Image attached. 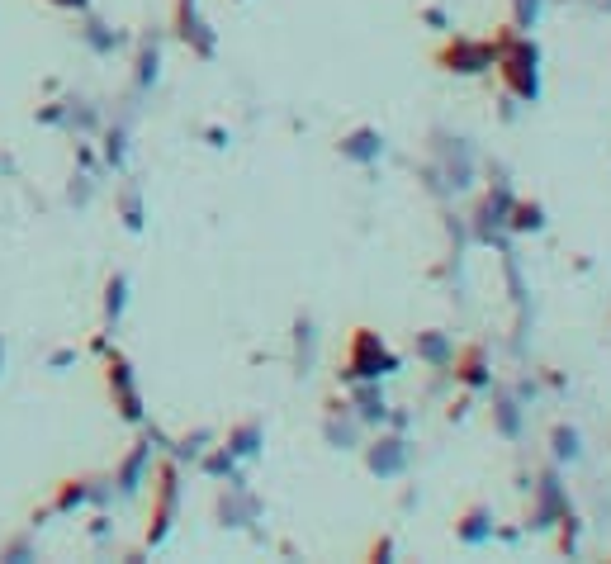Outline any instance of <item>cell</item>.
<instances>
[{
  "label": "cell",
  "mask_w": 611,
  "mask_h": 564,
  "mask_svg": "<svg viewBox=\"0 0 611 564\" xmlns=\"http://www.w3.org/2000/svg\"><path fill=\"white\" fill-rule=\"evenodd\" d=\"M441 62H460V72H479L484 67V48H474V43H450Z\"/></svg>",
  "instance_id": "cell-1"
}]
</instances>
